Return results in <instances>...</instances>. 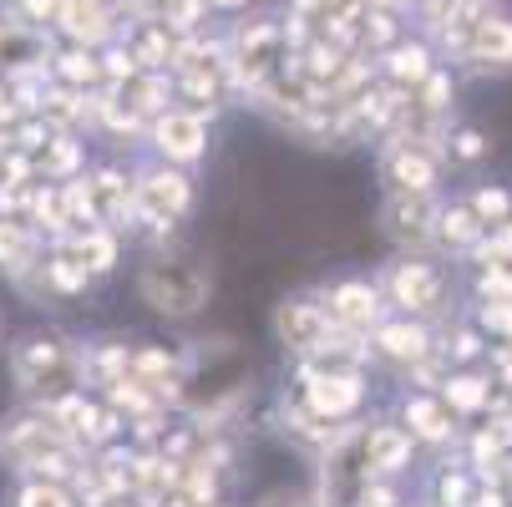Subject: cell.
Listing matches in <instances>:
<instances>
[{
    "mask_svg": "<svg viewBox=\"0 0 512 507\" xmlns=\"http://www.w3.org/2000/svg\"><path fill=\"white\" fill-rule=\"evenodd\" d=\"M11 381L26 401L51 406L66 391H82V345L61 330H26L11 345Z\"/></svg>",
    "mask_w": 512,
    "mask_h": 507,
    "instance_id": "1",
    "label": "cell"
},
{
    "mask_svg": "<svg viewBox=\"0 0 512 507\" xmlns=\"http://www.w3.org/2000/svg\"><path fill=\"white\" fill-rule=\"evenodd\" d=\"M137 300L163 320H193L213 300V269L188 254H153L137 269Z\"/></svg>",
    "mask_w": 512,
    "mask_h": 507,
    "instance_id": "2",
    "label": "cell"
},
{
    "mask_svg": "<svg viewBox=\"0 0 512 507\" xmlns=\"http://www.w3.org/2000/svg\"><path fill=\"white\" fill-rule=\"evenodd\" d=\"M376 284L391 305V315H416V320H447L452 305V279L431 254H411L401 249L396 259H386L376 269Z\"/></svg>",
    "mask_w": 512,
    "mask_h": 507,
    "instance_id": "3",
    "label": "cell"
},
{
    "mask_svg": "<svg viewBox=\"0 0 512 507\" xmlns=\"http://www.w3.org/2000/svg\"><path fill=\"white\" fill-rule=\"evenodd\" d=\"M132 203H137V224L168 244V229H178L198 203V178H193V168L148 158L132 173Z\"/></svg>",
    "mask_w": 512,
    "mask_h": 507,
    "instance_id": "4",
    "label": "cell"
},
{
    "mask_svg": "<svg viewBox=\"0 0 512 507\" xmlns=\"http://www.w3.org/2000/svg\"><path fill=\"white\" fill-rule=\"evenodd\" d=\"M376 173H381L386 193H442L447 153H442V142L391 132V137H381V148H376Z\"/></svg>",
    "mask_w": 512,
    "mask_h": 507,
    "instance_id": "5",
    "label": "cell"
},
{
    "mask_svg": "<svg viewBox=\"0 0 512 507\" xmlns=\"http://www.w3.org/2000/svg\"><path fill=\"white\" fill-rule=\"evenodd\" d=\"M365 340H371L376 366H391L396 376H406L411 366H421V360L442 350L436 345V320H416V315H386Z\"/></svg>",
    "mask_w": 512,
    "mask_h": 507,
    "instance_id": "6",
    "label": "cell"
},
{
    "mask_svg": "<svg viewBox=\"0 0 512 507\" xmlns=\"http://www.w3.org/2000/svg\"><path fill=\"white\" fill-rule=\"evenodd\" d=\"M208 127H213V117L178 102V107H168V112H158L148 122V137L142 142L153 148V158H168L178 168H198L208 158Z\"/></svg>",
    "mask_w": 512,
    "mask_h": 507,
    "instance_id": "7",
    "label": "cell"
},
{
    "mask_svg": "<svg viewBox=\"0 0 512 507\" xmlns=\"http://www.w3.org/2000/svg\"><path fill=\"white\" fill-rule=\"evenodd\" d=\"M396 416L406 421V431L416 437V447H431V452H447L462 442L467 421L442 401V391H421V386H401L396 396Z\"/></svg>",
    "mask_w": 512,
    "mask_h": 507,
    "instance_id": "8",
    "label": "cell"
},
{
    "mask_svg": "<svg viewBox=\"0 0 512 507\" xmlns=\"http://www.w3.org/2000/svg\"><path fill=\"white\" fill-rule=\"evenodd\" d=\"M436 208H442V193H386L381 198V234L396 249L431 254L436 249Z\"/></svg>",
    "mask_w": 512,
    "mask_h": 507,
    "instance_id": "9",
    "label": "cell"
},
{
    "mask_svg": "<svg viewBox=\"0 0 512 507\" xmlns=\"http://www.w3.org/2000/svg\"><path fill=\"white\" fill-rule=\"evenodd\" d=\"M320 305H325V315H330L335 330H355V335H371V330L391 315L376 274H371V279H360V274L330 279V284L320 289Z\"/></svg>",
    "mask_w": 512,
    "mask_h": 507,
    "instance_id": "10",
    "label": "cell"
},
{
    "mask_svg": "<svg viewBox=\"0 0 512 507\" xmlns=\"http://www.w3.org/2000/svg\"><path fill=\"white\" fill-rule=\"evenodd\" d=\"M457 61L472 71V77H512V11L482 6Z\"/></svg>",
    "mask_w": 512,
    "mask_h": 507,
    "instance_id": "11",
    "label": "cell"
},
{
    "mask_svg": "<svg viewBox=\"0 0 512 507\" xmlns=\"http://www.w3.org/2000/svg\"><path fill=\"white\" fill-rule=\"evenodd\" d=\"M360 442V457L376 477H406L411 462H416V437L406 431V421L391 411V416H376V421H360L355 431Z\"/></svg>",
    "mask_w": 512,
    "mask_h": 507,
    "instance_id": "12",
    "label": "cell"
},
{
    "mask_svg": "<svg viewBox=\"0 0 512 507\" xmlns=\"http://www.w3.org/2000/svg\"><path fill=\"white\" fill-rule=\"evenodd\" d=\"M0 71L6 82H41L51 77V41L26 16H0Z\"/></svg>",
    "mask_w": 512,
    "mask_h": 507,
    "instance_id": "13",
    "label": "cell"
},
{
    "mask_svg": "<svg viewBox=\"0 0 512 507\" xmlns=\"http://www.w3.org/2000/svg\"><path fill=\"white\" fill-rule=\"evenodd\" d=\"M330 315L320 305V289H300V295H284L274 305V340L289 350V355H310L325 335H330Z\"/></svg>",
    "mask_w": 512,
    "mask_h": 507,
    "instance_id": "14",
    "label": "cell"
},
{
    "mask_svg": "<svg viewBox=\"0 0 512 507\" xmlns=\"http://www.w3.org/2000/svg\"><path fill=\"white\" fill-rule=\"evenodd\" d=\"M300 381V401L325 416V421H360L365 411V371L350 376H325V371H295Z\"/></svg>",
    "mask_w": 512,
    "mask_h": 507,
    "instance_id": "15",
    "label": "cell"
},
{
    "mask_svg": "<svg viewBox=\"0 0 512 507\" xmlns=\"http://www.w3.org/2000/svg\"><path fill=\"white\" fill-rule=\"evenodd\" d=\"M436 66H442V61H436V46H431L426 36H401L386 56H376L381 82H391V87H401V92H416Z\"/></svg>",
    "mask_w": 512,
    "mask_h": 507,
    "instance_id": "16",
    "label": "cell"
},
{
    "mask_svg": "<svg viewBox=\"0 0 512 507\" xmlns=\"http://www.w3.org/2000/svg\"><path fill=\"white\" fill-rule=\"evenodd\" d=\"M497 381L487 366H452L447 381H442V401L462 416V421H482L492 406H497Z\"/></svg>",
    "mask_w": 512,
    "mask_h": 507,
    "instance_id": "17",
    "label": "cell"
},
{
    "mask_svg": "<svg viewBox=\"0 0 512 507\" xmlns=\"http://www.w3.org/2000/svg\"><path fill=\"white\" fill-rule=\"evenodd\" d=\"M482 477L477 467L457 452V457H442L431 472H426V487H421V507H472Z\"/></svg>",
    "mask_w": 512,
    "mask_h": 507,
    "instance_id": "18",
    "label": "cell"
},
{
    "mask_svg": "<svg viewBox=\"0 0 512 507\" xmlns=\"http://www.w3.org/2000/svg\"><path fill=\"white\" fill-rule=\"evenodd\" d=\"M492 229L472 213V203L462 198V193H452V198H442V208H436V249L442 254H452V259H467L482 239H487Z\"/></svg>",
    "mask_w": 512,
    "mask_h": 507,
    "instance_id": "19",
    "label": "cell"
},
{
    "mask_svg": "<svg viewBox=\"0 0 512 507\" xmlns=\"http://www.w3.org/2000/svg\"><path fill=\"white\" fill-rule=\"evenodd\" d=\"M51 244H61L71 259H82L97 279H107V274H117V264H122V234L117 229H107V224H87V229H66L61 239H51Z\"/></svg>",
    "mask_w": 512,
    "mask_h": 507,
    "instance_id": "20",
    "label": "cell"
},
{
    "mask_svg": "<svg viewBox=\"0 0 512 507\" xmlns=\"http://www.w3.org/2000/svg\"><path fill=\"white\" fill-rule=\"evenodd\" d=\"M61 31L71 36V46L102 51V46H112L122 36V21H117L112 6H102V0H71L66 16H61Z\"/></svg>",
    "mask_w": 512,
    "mask_h": 507,
    "instance_id": "21",
    "label": "cell"
},
{
    "mask_svg": "<svg viewBox=\"0 0 512 507\" xmlns=\"http://www.w3.org/2000/svg\"><path fill=\"white\" fill-rule=\"evenodd\" d=\"M46 259V244H41V229L31 219H6L0 213V269H6L16 284Z\"/></svg>",
    "mask_w": 512,
    "mask_h": 507,
    "instance_id": "22",
    "label": "cell"
},
{
    "mask_svg": "<svg viewBox=\"0 0 512 507\" xmlns=\"http://www.w3.org/2000/svg\"><path fill=\"white\" fill-rule=\"evenodd\" d=\"M436 345H442L447 366H487V350H492V340L482 335V325L472 315L442 320L436 325Z\"/></svg>",
    "mask_w": 512,
    "mask_h": 507,
    "instance_id": "23",
    "label": "cell"
},
{
    "mask_svg": "<svg viewBox=\"0 0 512 507\" xmlns=\"http://www.w3.org/2000/svg\"><path fill=\"white\" fill-rule=\"evenodd\" d=\"M127 102H132V112L137 117H158V112H168V107H178V77L173 71H137L132 82H122L117 87Z\"/></svg>",
    "mask_w": 512,
    "mask_h": 507,
    "instance_id": "24",
    "label": "cell"
},
{
    "mask_svg": "<svg viewBox=\"0 0 512 507\" xmlns=\"http://www.w3.org/2000/svg\"><path fill=\"white\" fill-rule=\"evenodd\" d=\"M122 41H127V51L137 56V66H142V71H173L178 36H173L163 21H132Z\"/></svg>",
    "mask_w": 512,
    "mask_h": 507,
    "instance_id": "25",
    "label": "cell"
},
{
    "mask_svg": "<svg viewBox=\"0 0 512 507\" xmlns=\"http://www.w3.org/2000/svg\"><path fill=\"white\" fill-rule=\"evenodd\" d=\"M132 371V345L127 340H87L82 345V381L87 386H117Z\"/></svg>",
    "mask_w": 512,
    "mask_h": 507,
    "instance_id": "26",
    "label": "cell"
},
{
    "mask_svg": "<svg viewBox=\"0 0 512 507\" xmlns=\"http://www.w3.org/2000/svg\"><path fill=\"white\" fill-rule=\"evenodd\" d=\"M77 173H87V148L77 142V132H56L46 142V153L36 158V178L66 183V178H77Z\"/></svg>",
    "mask_w": 512,
    "mask_h": 507,
    "instance_id": "27",
    "label": "cell"
},
{
    "mask_svg": "<svg viewBox=\"0 0 512 507\" xmlns=\"http://www.w3.org/2000/svg\"><path fill=\"white\" fill-rule=\"evenodd\" d=\"M51 77L66 82V87H82V92L107 87V77H102V56H97L92 46H71V51L51 56Z\"/></svg>",
    "mask_w": 512,
    "mask_h": 507,
    "instance_id": "28",
    "label": "cell"
},
{
    "mask_svg": "<svg viewBox=\"0 0 512 507\" xmlns=\"http://www.w3.org/2000/svg\"><path fill=\"white\" fill-rule=\"evenodd\" d=\"M411 107L421 112V117H431V122H452V107H457V77L447 66H436L431 77L411 92Z\"/></svg>",
    "mask_w": 512,
    "mask_h": 507,
    "instance_id": "29",
    "label": "cell"
},
{
    "mask_svg": "<svg viewBox=\"0 0 512 507\" xmlns=\"http://www.w3.org/2000/svg\"><path fill=\"white\" fill-rule=\"evenodd\" d=\"M442 153H447V168H482L492 158V142L482 127L472 122H452L447 137H442Z\"/></svg>",
    "mask_w": 512,
    "mask_h": 507,
    "instance_id": "30",
    "label": "cell"
},
{
    "mask_svg": "<svg viewBox=\"0 0 512 507\" xmlns=\"http://www.w3.org/2000/svg\"><path fill=\"white\" fill-rule=\"evenodd\" d=\"M462 198L472 203V213L487 229H507L512 224V188L507 183H472Z\"/></svg>",
    "mask_w": 512,
    "mask_h": 507,
    "instance_id": "31",
    "label": "cell"
},
{
    "mask_svg": "<svg viewBox=\"0 0 512 507\" xmlns=\"http://www.w3.org/2000/svg\"><path fill=\"white\" fill-rule=\"evenodd\" d=\"M406 31H401V21H396V11H365L360 16V56H386L396 41H401Z\"/></svg>",
    "mask_w": 512,
    "mask_h": 507,
    "instance_id": "32",
    "label": "cell"
},
{
    "mask_svg": "<svg viewBox=\"0 0 512 507\" xmlns=\"http://www.w3.org/2000/svg\"><path fill=\"white\" fill-rule=\"evenodd\" d=\"M467 289H472V305H497V300H512V264H477Z\"/></svg>",
    "mask_w": 512,
    "mask_h": 507,
    "instance_id": "33",
    "label": "cell"
},
{
    "mask_svg": "<svg viewBox=\"0 0 512 507\" xmlns=\"http://www.w3.org/2000/svg\"><path fill=\"white\" fill-rule=\"evenodd\" d=\"M16 507H82L71 482H51V477H26L16 492Z\"/></svg>",
    "mask_w": 512,
    "mask_h": 507,
    "instance_id": "34",
    "label": "cell"
},
{
    "mask_svg": "<svg viewBox=\"0 0 512 507\" xmlns=\"http://www.w3.org/2000/svg\"><path fill=\"white\" fill-rule=\"evenodd\" d=\"M178 492H183L193 507H213V502H224V472H218V467H203V462H188Z\"/></svg>",
    "mask_w": 512,
    "mask_h": 507,
    "instance_id": "35",
    "label": "cell"
},
{
    "mask_svg": "<svg viewBox=\"0 0 512 507\" xmlns=\"http://www.w3.org/2000/svg\"><path fill=\"white\" fill-rule=\"evenodd\" d=\"M467 315L482 325V335H487L492 345H512V300H497V305H472Z\"/></svg>",
    "mask_w": 512,
    "mask_h": 507,
    "instance_id": "36",
    "label": "cell"
},
{
    "mask_svg": "<svg viewBox=\"0 0 512 507\" xmlns=\"http://www.w3.org/2000/svg\"><path fill=\"white\" fill-rule=\"evenodd\" d=\"M208 0H168V11H163V26L173 31V36H193V31H203V21H208Z\"/></svg>",
    "mask_w": 512,
    "mask_h": 507,
    "instance_id": "37",
    "label": "cell"
},
{
    "mask_svg": "<svg viewBox=\"0 0 512 507\" xmlns=\"http://www.w3.org/2000/svg\"><path fill=\"white\" fill-rule=\"evenodd\" d=\"M71 0H16V16H26L31 26H61Z\"/></svg>",
    "mask_w": 512,
    "mask_h": 507,
    "instance_id": "38",
    "label": "cell"
},
{
    "mask_svg": "<svg viewBox=\"0 0 512 507\" xmlns=\"http://www.w3.org/2000/svg\"><path fill=\"white\" fill-rule=\"evenodd\" d=\"M487 371H492L497 391L512 396V345H492V350H487Z\"/></svg>",
    "mask_w": 512,
    "mask_h": 507,
    "instance_id": "39",
    "label": "cell"
},
{
    "mask_svg": "<svg viewBox=\"0 0 512 507\" xmlns=\"http://www.w3.org/2000/svg\"><path fill=\"white\" fill-rule=\"evenodd\" d=\"M264 507H330L325 497H300V492H279V497H269Z\"/></svg>",
    "mask_w": 512,
    "mask_h": 507,
    "instance_id": "40",
    "label": "cell"
},
{
    "mask_svg": "<svg viewBox=\"0 0 512 507\" xmlns=\"http://www.w3.org/2000/svg\"><path fill=\"white\" fill-rule=\"evenodd\" d=\"M208 6H213V11H229V16H234V11H249L254 0H208Z\"/></svg>",
    "mask_w": 512,
    "mask_h": 507,
    "instance_id": "41",
    "label": "cell"
},
{
    "mask_svg": "<svg viewBox=\"0 0 512 507\" xmlns=\"http://www.w3.org/2000/svg\"><path fill=\"white\" fill-rule=\"evenodd\" d=\"M0 122H16V107H11V87H0Z\"/></svg>",
    "mask_w": 512,
    "mask_h": 507,
    "instance_id": "42",
    "label": "cell"
},
{
    "mask_svg": "<svg viewBox=\"0 0 512 507\" xmlns=\"http://www.w3.org/2000/svg\"><path fill=\"white\" fill-rule=\"evenodd\" d=\"M360 6H365V11H396L401 0H360Z\"/></svg>",
    "mask_w": 512,
    "mask_h": 507,
    "instance_id": "43",
    "label": "cell"
},
{
    "mask_svg": "<svg viewBox=\"0 0 512 507\" xmlns=\"http://www.w3.org/2000/svg\"><path fill=\"white\" fill-rule=\"evenodd\" d=\"M320 11H340V6H350V0H315Z\"/></svg>",
    "mask_w": 512,
    "mask_h": 507,
    "instance_id": "44",
    "label": "cell"
},
{
    "mask_svg": "<svg viewBox=\"0 0 512 507\" xmlns=\"http://www.w3.org/2000/svg\"><path fill=\"white\" fill-rule=\"evenodd\" d=\"M213 507H229V502H213Z\"/></svg>",
    "mask_w": 512,
    "mask_h": 507,
    "instance_id": "45",
    "label": "cell"
},
{
    "mask_svg": "<svg viewBox=\"0 0 512 507\" xmlns=\"http://www.w3.org/2000/svg\"><path fill=\"white\" fill-rule=\"evenodd\" d=\"M416 507H421V502H416Z\"/></svg>",
    "mask_w": 512,
    "mask_h": 507,
    "instance_id": "46",
    "label": "cell"
}]
</instances>
